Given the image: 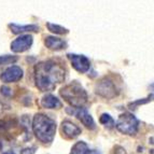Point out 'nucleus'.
Listing matches in <instances>:
<instances>
[{"label": "nucleus", "mask_w": 154, "mask_h": 154, "mask_svg": "<svg viewBox=\"0 0 154 154\" xmlns=\"http://www.w3.org/2000/svg\"><path fill=\"white\" fill-rule=\"evenodd\" d=\"M66 69L63 64L54 59L39 63L35 67V82L41 92L54 91L59 83L65 81Z\"/></svg>", "instance_id": "f257e3e1"}, {"label": "nucleus", "mask_w": 154, "mask_h": 154, "mask_svg": "<svg viewBox=\"0 0 154 154\" xmlns=\"http://www.w3.org/2000/svg\"><path fill=\"white\" fill-rule=\"evenodd\" d=\"M31 128L39 141L51 143L56 134V122L43 113H37L32 119Z\"/></svg>", "instance_id": "f03ea898"}, {"label": "nucleus", "mask_w": 154, "mask_h": 154, "mask_svg": "<svg viewBox=\"0 0 154 154\" xmlns=\"http://www.w3.org/2000/svg\"><path fill=\"white\" fill-rule=\"evenodd\" d=\"M59 95L64 98L65 101H67L70 106L77 109L83 108L88 101L86 91L77 81H73L70 84L65 85L64 88H60Z\"/></svg>", "instance_id": "7ed1b4c3"}, {"label": "nucleus", "mask_w": 154, "mask_h": 154, "mask_svg": "<svg viewBox=\"0 0 154 154\" xmlns=\"http://www.w3.org/2000/svg\"><path fill=\"white\" fill-rule=\"evenodd\" d=\"M114 126L120 133L124 134V135H128V136H133L138 131L139 121L133 113L124 112L120 114Z\"/></svg>", "instance_id": "20e7f679"}, {"label": "nucleus", "mask_w": 154, "mask_h": 154, "mask_svg": "<svg viewBox=\"0 0 154 154\" xmlns=\"http://www.w3.org/2000/svg\"><path fill=\"white\" fill-rule=\"evenodd\" d=\"M95 92L97 95L107 99H112L119 94L116 84L109 78H103L98 81L95 85Z\"/></svg>", "instance_id": "39448f33"}, {"label": "nucleus", "mask_w": 154, "mask_h": 154, "mask_svg": "<svg viewBox=\"0 0 154 154\" xmlns=\"http://www.w3.org/2000/svg\"><path fill=\"white\" fill-rule=\"evenodd\" d=\"M33 38L31 35H21L11 42V51L14 53H23L31 48Z\"/></svg>", "instance_id": "423d86ee"}, {"label": "nucleus", "mask_w": 154, "mask_h": 154, "mask_svg": "<svg viewBox=\"0 0 154 154\" xmlns=\"http://www.w3.org/2000/svg\"><path fill=\"white\" fill-rule=\"evenodd\" d=\"M67 56H68L70 63H71V66L73 67L78 72L84 73V72L90 70L91 62L85 55L72 54V53H70V54H68Z\"/></svg>", "instance_id": "0eeeda50"}, {"label": "nucleus", "mask_w": 154, "mask_h": 154, "mask_svg": "<svg viewBox=\"0 0 154 154\" xmlns=\"http://www.w3.org/2000/svg\"><path fill=\"white\" fill-rule=\"evenodd\" d=\"M67 112L77 116L78 120H79L86 128L91 129V131H94V129L96 128V124H95V121H94V119L92 118V116H91L90 113H88V111L85 108L78 109L77 111L73 110V109H72V110L67 109Z\"/></svg>", "instance_id": "6e6552de"}, {"label": "nucleus", "mask_w": 154, "mask_h": 154, "mask_svg": "<svg viewBox=\"0 0 154 154\" xmlns=\"http://www.w3.org/2000/svg\"><path fill=\"white\" fill-rule=\"evenodd\" d=\"M24 75V71L21 67L18 66H10L3 71L0 79L5 83H14L22 80Z\"/></svg>", "instance_id": "1a4fd4ad"}, {"label": "nucleus", "mask_w": 154, "mask_h": 154, "mask_svg": "<svg viewBox=\"0 0 154 154\" xmlns=\"http://www.w3.org/2000/svg\"><path fill=\"white\" fill-rule=\"evenodd\" d=\"M60 129H62L63 136L67 139H75L78 136H80L81 133H82V131H81L79 126L75 125V123H72L69 120H65V121L62 122Z\"/></svg>", "instance_id": "9d476101"}, {"label": "nucleus", "mask_w": 154, "mask_h": 154, "mask_svg": "<svg viewBox=\"0 0 154 154\" xmlns=\"http://www.w3.org/2000/svg\"><path fill=\"white\" fill-rule=\"evenodd\" d=\"M44 44L49 50L52 51H59V50H64L67 48V42L64 39L56 38L54 36H48L44 39Z\"/></svg>", "instance_id": "9b49d317"}, {"label": "nucleus", "mask_w": 154, "mask_h": 154, "mask_svg": "<svg viewBox=\"0 0 154 154\" xmlns=\"http://www.w3.org/2000/svg\"><path fill=\"white\" fill-rule=\"evenodd\" d=\"M40 103H41V107L45 109H59L63 107L62 101L56 96L52 95V94H48V95L43 96Z\"/></svg>", "instance_id": "f8f14e48"}, {"label": "nucleus", "mask_w": 154, "mask_h": 154, "mask_svg": "<svg viewBox=\"0 0 154 154\" xmlns=\"http://www.w3.org/2000/svg\"><path fill=\"white\" fill-rule=\"evenodd\" d=\"M69 154H99V152L97 150L90 149L86 142L78 141L75 146H72Z\"/></svg>", "instance_id": "ddd939ff"}, {"label": "nucleus", "mask_w": 154, "mask_h": 154, "mask_svg": "<svg viewBox=\"0 0 154 154\" xmlns=\"http://www.w3.org/2000/svg\"><path fill=\"white\" fill-rule=\"evenodd\" d=\"M18 125V121L15 118H5L0 120V134H7L11 129Z\"/></svg>", "instance_id": "4468645a"}, {"label": "nucleus", "mask_w": 154, "mask_h": 154, "mask_svg": "<svg viewBox=\"0 0 154 154\" xmlns=\"http://www.w3.org/2000/svg\"><path fill=\"white\" fill-rule=\"evenodd\" d=\"M9 28L13 33L20 35V33L27 32V31H38L39 26L37 25H17V24H9Z\"/></svg>", "instance_id": "2eb2a0df"}, {"label": "nucleus", "mask_w": 154, "mask_h": 154, "mask_svg": "<svg viewBox=\"0 0 154 154\" xmlns=\"http://www.w3.org/2000/svg\"><path fill=\"white\" fill-rule=\"evenodd\" d=\"M99 122L100 124H103L107 128H112V127H114V124H116V121L113 120L112 116L110 114H108V113H103L99 118Z\"/></svg>", "instance_id": "dca6fc26"}, {"label": "nucleus", "mask_w": 154, "mask_h": 154, "mask_svg": "<svg viewBox=\"0 0 154 154\" xmlns=\"http://www.w3.org/2000/svg\"><path fill=\"white\" fill-rule=\"evenodd\" d=\"M46 27L51 32L55 33V35H66V33L69 32V30L63 26L56 25V24H52V23H46Z\"/></svg>", "instance_id": "f3484780"}, {"label": "nucleus", "mask_w": 154, "mask_h": 154, "mask_svg": "<svg viewBox=\"0 0 154 154\" xmlns=\"http://www.w3.org/2000/svg\"><path fill=\"white\" fill-rule=\"evenodd\" d=\"M17 60V57L12 56V55H3L0 56V66L1 65H8V64H13Z\"/></svg>", "instance_id": "a211bd4d"}, {"label": "nucleus", "mask_w": 154, "mask_h": 154, "mask_svg": "<svg viewBox=\"0 0 154 154\" xmlns=\"http://www.w3.org/2000/svg\"><path fill=\"white\" fill-rule=\"evenodd\" d=\"M152 98H153V94H151V95L148 96V98H144V99H141V100H137V101H134V103H131L128 105V107H137V106L139 105H144V103H149V101H151Z\"/></svg>", "instance_id": "6ab92c4d"}, {"label": "nucleus", "mask_w": 154, "mask_h": 154, "mask_svg": "<svg viewBox=\"0 0 154 154\" xmlns=\"http://www.w3.org/2000/svg\"><path fill=\"white\" fill-rule=\"evenodd\" d=\"M0 91H1V94H2L3 96H5V97H10V96L12 95V90H11L10 88H8V86H5V85L1 86Z\"/></svg>", "instance_id": "aec40b11"}, {"label": "nucleus", "mask_w": 154, "mask_h": 154, "mask_svg": "<svg viewBox=\"0 0 154 154\" xmlns=\"http://www.w3.org/2000/svg\"><path fill=\"white\" fill-rule=\"evenodd\" d=\"M36 152V148L35 146H30V148H25L21 151V154H35Z\"/></svg>", "instance_id": "412c9836"}, {"label": "nucleus", "mask_w": 154, "mask_h": 154, "mask_svg": "<svg viewBox=\"0 0 154 154\" xmlns=\"http://www.w3.org/2000/svg\"><path fill=\"white\" fill-rule=\"evenodd\" d=\"M9 109H10V106H8L7 103H2V101H0V116L3 114V113H5L7 110H9Z\"/></svg>", "instance_id": "4be33fe9"}, {"label": "nucleus", "mask_w": 154, "mask_h": 154, "mask_svg": "<svg viewBox=\"0 0 154 154\" xmlns=\"http://www.w3.org/2000/svg\"><path fill=\"white\" fill-rule=\"evenodd\" d=\"M114 154H126V151L121 146H114Z\"/></svg>", "instance_id": "5701e85b"}, {"label": "nucleus", "mask_w": 154, "mask_h": 154, "mask_svg": "<svg viewBox=\"0 0 154 154\" xmlns=\"http://www.w3.org/2000/svg\"><path fill=\"white\" fill-rule=\"evenodd\" d=\"M3 154H15L14 152H12V151H8V152H5Z\"/></svg>", "instance_id": "b1692460"}]
</instances>
